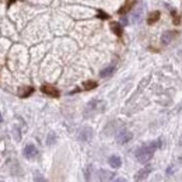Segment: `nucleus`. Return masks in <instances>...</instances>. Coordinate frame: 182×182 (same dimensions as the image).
<instances>
[{
	"mask_svg": "<svg viewBox=\"0 0 182 182\" xmlns=\"http://www.w3.org/2000/svg\"><path fill=\"white\" fill-rule=\"evenodd\" d=\"M163 147V140L161 139H157L156 142H150L147 144H143L140 148L136 150V159L139 163L144 164V163H148L154 156V151L157 148H161Z\"/></svg>",
	"mask_w": 182,
	"mask_h": 182,
	"instance_id": "f257e3e1",
	"label": "nucleus"
},
{
	"mask_svg": "<svg viewBox=\"0 0 182 182\" xmlns=\"http://www.w3.org/2000/svg\"><path fill=\"white\" fill-rule=\"evenodd\" d=\"M105 107L107 104L104 101H100V100H92L87 104L84 109V116H92L94 114H100V112H104L105 111Z\"/></svg>",
	"mask_w": 182,
	"mask_h": 182,
	"instance_id": "f03ea898",
	"label": "nucleus"
},
{
	"mask_svg": "<svg viewBox=\"0 0 182 182\" xmlns=\"http://www.w3.org/2000/svg\"><path fill=\"white\" fill-rule=\"evenodd\" d=\"M144 8H146V4L144 3H139L135 8L132 10V23L136 24L139 23L140 20L143 18V13H144Z\"/></svg>",
	"mask_w": 182,
	"mask_h": 182,
	"instance_id": "7ed1b4c3",
	"label": "nucleus"
},
{
	"mask_svg": "<svg viewBox=\"0 0 182 182\" xmlns=\"http://www.w3.org/2000/svg\"><path fill=\"white\" fill-rule=\"evenodd\" d=\"M132 139H133L132 132H130V130H126V129L119 130V133L116 135V142H118V144H126V143L130 142Z\"/></svg>",
	"mask_w": 182,
	"mask_h": 182,
	"instance_id": "20e7f679",
	"label": "nucleus"
},
{
	"mask_svg": "<svg viewBox=\"0 0 182 182\" xmlns=\"http://www.w3.org/2000/svg\"><path fill=\"white\" fill-rule=\"evenodd\" d=\"M23 153H24V157H25L27 160H34V159H37L38 157V150H37V147H35L34 144H27L25 147H24V150H23Z\"/></svg>",
	"mask_w": 182,
	"mask_h": 182,
	"instance_id": "39448f33",
	"label": "nucleus"
},
{
	"mask_svg": "<svg viewBox=\"0 0 182 182\" xmlns=\"http://www.w3.org/2000/svg\"><path fill=\"white\" fill-rule=\"evenodd\" d=\"M178 35H179V32H178L177 29H174V31H165L161 35V42H163L164 45H168V44H171Z\"/></svg>",
	"mask_w": 182,
	"mask_h": 182,
	"instance_id": "423d86ee",
	"label": "nucleus"
},
{
	"mask_svg": "<svg viewBox=\"0 0 182 182\" xmlns=\"http://www.w3.org/2000/svg\"><path fill=\"white\" fill-rule=\"evenodd\" d=\"M41 90H42L44 94L49 95V97H53V98H58L59 95H60V91H59L58 88L53 87V86H49V84H44Z\"/></svg>",
	"mask_w": 182,
	"mask_h": 182,
	"instance_id": "0eeeda50",
	"label": "nucleus"
},
{
	"mask_svg": "<svg viewBox=\"0 0 182 182\" xmlns=\"http://www.w3.org/2000/svg\"><path fill=\"white\" fill-rule=\"evenodd\" d=\"M153 171V167L148 164V165H146V167H143L140 171H137L136 172V175H135V179L136 181H143V179H146L147 178V175L150 174V172Z\"/></svg>",
	"mask_w": 182,
	"mask_h": 182,
	"instance_id": "6e6552de",
	"label": "nucleus"
},
{
	"mask_svg": "<svg viewBox=\"0 0 182 182\" xmlns=\"http://www.w3.org/2000/svg\"><path fill=\"white\" fill-rule=\"evenodd\" d=\"M92 139V129L91 127H83L81 130H80L79 133V140L80 142H90V140Z\"/></svg>",
	"mask_w": 182,
	"mask_h": 182,
	"instance_id": "1a4fd4ad",
	"label": "nucleus"
},
{
	"mask_svg": "<svg viewBox=\"0 0 182 182\" xmlns=\"http://www.w3.org/2000/svg\"><path fill=\"white\" fill-rule=\"evenodd\" d=\"M98 179L100 181H112V179H115V174L111 171H107V169H100V171H98Z\"/></svg>",
	"mask_w": 182,
	"mask_h": 182,
	"instance_id": "9d476101",
	"label": "nucleus"
},
{
	"mask_svg": "<svg viewBox=\"0 0 182 182\" xmlns=\"http://www.w3.org/2000/svg\"><path fill=\"white\" fill-rule=\"evenodd\" d=\"M109 27H111L112 32H114L115 35H118V37H122V34H123V28H122V25L116 21H111V24H109Z\"/></svg>",
	"mask_w": 182,
	"mask_h": 182,
	"instance_id": "9b49d317",
	"label": "nucleus"
},
{
	"mask_svg": "<svg viewBox=\"0 0 182 182\" xmlns=\"http://www.w3.org/2000/svg\"><path fill=\"white\" fill-rule=\"evenodd\" d=\"M160 16H161L160 11H157V10L153 11V13H150V14H148V17H147V24H148V25H153V24H156L160 20Z\"/></svg>",
	"mask_w": 182,
	"mask_h": 182,
	"instance_id": "f8f14e48",
	"label": "nucleus"
},
{
	"mask_svg": "<svg viewBox=\"0 0 182 182\" xmlns=\"http://www.w3.org/2000/svg\"><path fill=\"white\" fill-rule=\"evenodd\" d=\"M108 163L112 168H119V167L122 165V160H121V157H118V156H111L108 160Z\"/></svg>",
	"mask_w": 182,
	"mask_h": 182,
	"instance_id": "ddd939ff",
	"label": "nucleus"
},
{
	"mask_svg": "<svg viewBox=\"0 0 182 182\" xmlns=\"http://www.w3.org/2000/svg\"><path fill=\"white\" fill-rule=\"evenodd\" d=\"M114 71H115V66H114V65H111V66L102 69V70H101V73H100V76L102 77V79H105V77L112 76V74H114Z\"/></svg>",
	"mask_w": 182,
	"mask_h": 182,
	"instance_id": "4468645a",
	"label": "nucleus"
},
{
	"mask_svg": "<svg viewBox=\"0 0 182 182\" xmlns=\"http://www.w3.org/2000/svg\"><path fill=\"white\" fill-rule=\"evenodd\" d=\"M98 86V83L95 80H87V81L83 83V90L86 91H90V90H94L95 87Z\"/></svg>",
	"mask_w": 182,
	"mask_h": 182,
	"instance_id": "2eb2a0df",
	"label": "nucleus"
},
{
	"mask_svg": "<svg viewBox=\"0 0 182 182\" xmlns=\"http://www.w3.org/2000/svg\"><path fill=\"white\" fill-rule=\"evenodd\" d=\"M133 4H135V2H132V0H127L126 4H125L122 8H119L118 13H119V14H126L127 11H129L130 8H132V6H133Z\"/></svg>",
	"mask_w": 182,
	"mask_h": 182,
	"instance_id": "dca6fc26",
	"label": "nucleus"
},
{
	"mask_svg": "<svg viewBox=\"0 0 182 182\" xmlns=\"http://www.w3.org/2000/svg\"><path fill=\"white\" fill-rule=\"evenodd\" d=\"M148 81H150V76H147L144 80H142V81H140V84H139V88H137V91L135 92V95H137L139 92H142V90H144V87L147 86Z\"/></svg>",
	"mask_w": 182,
	"mask_h": 182,
	"instance_id": "f3484780",
	"label": "nucleus"
},
{
	"mask_svg": "<svg viewBox=\"0 0 182 182\" xmlns=\"http://www.w3.org/2000/svg\"><path fill=\"white\" fill-rule=\"evenodd\" d=\"M32 92H34V88H32V87H27V88H24V90L20 91V97H21V98H27V97H29Z\"/></svg>",
	"mask_w": 182,
	"mask_h": 182,
	"instance_id": "a211bd4d",
	"label": "nucleus"
},
{
	"mask_svg": "<svg viewBox=\"0 0 182 182\" xmlns=\"http://www.w3.org/2000/svg\"><path fill=\"white\" fill-rule=\"evenodd\" d=\"M171 16H172V23H174L175 25H179V24H181V18H179V16L177 14V11L171 10Z\"/></svg>",
	"mask_w": 182,
	"mask_h": 182,
	"instance_id": "6ab92c4d",
	"label": "nucleus"
},
{
	"mask_svg": "<svg viewBox=\"0 0 182 182\" xmlns=\"http://www.w3.org/2000/svg\"><path fill=\"white\" fill-rule=\"evenodd\" d=\"M97 17H98V18H101V20H108L109 18V14H107L105 11H102V10H98Z\"/></svg>",
	"mask_w": 182,
	"mask_h": 182,
	"instance_id": "aec40b11",
	"label": "nucleus"
},
{
	"mask_svg": "<svg viewBox=\"0 0 182 182\" xmlns=\"http://www.w3.org/2000/svg\"><path fill=\"white\" fill-rule=\"evenodd\" d=\"M55 140H56L55 133H53V132H50V133H49V136H48V146L53 144V143H55Z\"/></svg>",
	"mask_w": 182,
	"mask_h": 182,
	"instance_id": "412c9836",
	"label": "nucleus"
},
{
	"mask_svg": "<svg viewBox=\"0 0 182 182\" xmlns=\"http://www.w3.org/2000/svg\"><path fill=\"white\" fill-rule=\"evenodd\" d=\"M90 171H91V165L87 167V169H86V179H90Z\"/></svg>",
	"mask_w": 182,
	"mask_h": 182,
	"instance_id": "4be33fe9",
	"label": "nucleus"
},
{
	"mask_svg": "<svg viewBox=\"0 0 182 182\" xmlns=\"http://www.w3.org/2000/svg\"><path fill=\"white\" fill-rule=\"evenodd\" d=\"M2 121H3V116H2V114H0V123H2Z\"/></svg>",
	"mask_w": 182,
	"mask_h": 182,
	"instance_id": "5701e85b",
	"label": "nucleus"
}]
</instances>
